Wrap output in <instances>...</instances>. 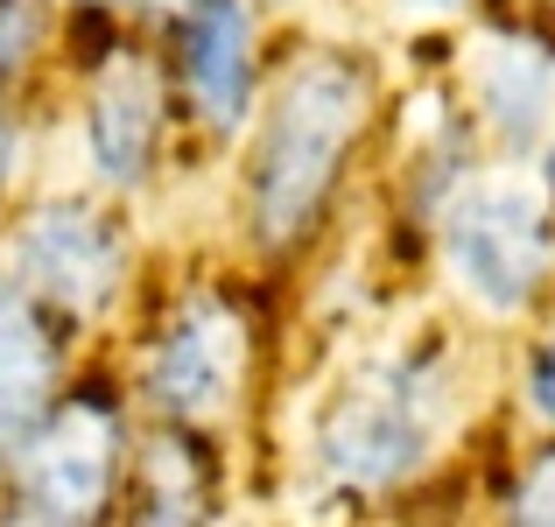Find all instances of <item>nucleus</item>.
Segmentation results:
<instances>
[{
    "mask_svg": "<svg viewBox=\"0 0 555 527\" xmlns=\"http://www.w3.org/2000/svg\"><path fill=\"white\" fill-rule=\"evenodd\" d=\"M366 120H373V70L352 50H310L288 64L282 92L268 99V120H260L254 176H246L260 246H296L324 218Z\"/></svg>",
    "mask_w": 555,
    "mask_h": 527,
    "instance_id": "1",
    "label": "nucleus"
},
{
    "mask_svg": "<svg viewBox=\"0 0 555 527\" xmlns=\"http://www.w3.org/2000/svg\"><path fill=\"white\" fill-rule=\"evenodd\" d=\"M450 422V351L408 345L366 359L317 415V464L352 492L408 486Z\"/></svg>",
    "mask_w": 555,
    "mask_h": 527,
    "instance_id": "2",
    "label": "nucleus"
},
{
    "mask_svg": "<svg viewBox=\"0 0 555 527\" xmlns=\"http://www.w3.org/2000/svg\"><path fill=\"white\" fill-rule=\"evenodd\" d=\"M436 246L486 317H520L555 282V204L528 169H464L436 197Z\"/></svg>",
    "mask_w": 555,
    "mask_h": 527,
    "instance_id": "3",
    "label": "nucleus"
},
{
    "mask_svg": "<svg viewBox=\"0 0 555 527\" xmlns=\"http://www.w3.org/2000/svg\"><path fill=\"white\" fill-rule=\"evenodd\" d=\"M120 478V408L106 394H70L42 415L22 450V520L14 527H92Z\"/></svg>",
    "mask_w": 555,
    "mask_h": 527,
    "instance_id": "4",
    "label": "nucleus"
},
{
    "mask_svg": "<svg viewBox=\"0 0 555 527\" xmlns=\"http://www.w3.org/2000/svg\"><path fill=\"white\" fill-rule=\"evenodd\" d=\"M246 359H254L246 317L232 310L225 296L197 288V296H183L177 310H169V324L155 331L149 359H141V394H149L169 422H211L240 401Z\"/></svg>",
    "mask_w": 555,
    "mask_h": 527,
    "instance_id": "5",
    "label": "nucleus"
},
{
    "mask_svg": "<svg viewBox=\"0 0 555 527\" xmlns=\"http://www.w3.org/2000/svg\"><path fill=\"white\" fill-rule=\"evenodd\" d=\"M14 282L64 317H99L127 282V232L113 211L78 197H56L28 211L14 240Z\"/></svg>",
    "mask_w": 555,
    "mask_h": 527,
    "instance_id": "6",
    "label": "nucleus"
},
{
    "mask_svg": "<svg viewBox=\"0 0 555 527\" xmlns=\"http://www.w3.org/2000/svg\"><path fill=\"white\" fill-rule=\"evenodd\" d=\"M177 70L204 127L240 134L254 113V8L246 0H190Z\"/></svg>",
    "mask_w": 555,
    "mask_h": 527,
    "instance_id": "7",
    "label": "nucleus"
},
{
    "mask_svg": "<svg viewBox=\"0 0 555 527\" xmlns=\"http://www.w3.org/2000/svg\"><path fill=\"white\" fill-rule=\"evenodd\" d=\"M155 141H163V78L141 56H113L92 85L85 106V155L106 190H134L155 169Z\"/></svg>",
    "mask_w": 555,
    "mask_h": 527,
    "instance_id": "8",
    "label": "nucleus"
},
{
    "mask_svg": "<svg viewBox=\"0 0 555 527\" xmlns=\"http://www.w3.org/2000/svg\"><path fill=\"white\" fill-rule=\"evenodd\" d=\"M472 92L486 127L506 141V149H542L548 127H555V42L542 36H486L472 50Z\"/></svg>",
    "mask_w": 555,
    "mask_h": 527,
    "instance_id": "9",
    "label": "nucleus"
},
{
    "mask_svg": "<svg viewBox=\"0 0 555 527\" xmlns=\"http://www.w3.org/2000/svg\"><path fill=\"white\" fill-rule=\"evenodd\" d=\"M50 387H56L50 317L22 282H0V458L28 450V436L50 415Z\"/></svg>",
    "mask_w": 555,
    "mask_h": 527,
    "instance_id": "10",
    "label": "nucleus"
},
{
    "mask_svg": "<svg viewBox=\"0 0 555 527\" xmlns=\"http://www.w3.org/2000/svg\"><path fill=\"white\" fill-rule=\"evenodd\" d=\"M211 520V478L190 436H155L141 450V506L127 527H204Z\"/></svg>",
    "mask_w": 555,
    "mask_h": 527,
    "instance_id": "11",
    "label": "nucleus"
},
{
    "mask_svg": "<svg viewBox=\"0 0 555 527\" xmlns=\"http://www.w3.org/2000/svg\"><path fill=\"white\" fill-rule=\"evenodd\" d=\"M506 527H555V444H542L514 472V492H506Z\"/></svg>",
    "mask_w": 555,
    "mask_h": 527,
    "instance_id": "12",
    "label": "nucleus"
},
{
    "mask_svg": "<svg viewBox=\"0 0 555 527\" xmlns=\"http://www.w3.org/2000/svg\"><path fill=\"white\" fill-rule=\"evenodd\" d=\"M42 36V8L36 0H0V70H14Z\"/></svg>",
    "mask_w": 555,
    "mask_h": 527,
    "instance_id": "13",
    "label": "nucleus"
},
{
    "mask_svg": "<svg viewBox=\"0 0 555 527\" xmlns=\"http://www.w3.org/2000/svg\"><path fill=\"white\" fill-rule=\"evenodd\" d=\"M528 408L555 429V338H542L528 351Z\"/></svg>",
    "mask_w": 555,
    "mask_h": 527,
    "instance_id": "14",
    "label": "nucleus"
},
{
    "mask_svg": "<svg viewBox=\"0 0 555 527\" xmlns=\"http://www.w3.org/2000/svg\"><path fill=\"white\" fill-rule=\"evenodd\" d=\"M8 176H14V120L0 113V190H8Z\"/></svg>",
    "mask_w": 555,
    "mask_h": 527,
    "instance_id": "15",
    "label": "nucleus"
},
{
    "mask_svg": "<svg viewBox=\"0 0 555 527\" xmlns=\"http://www.w3.org/2000/svg\"><path fill=\"white\" fill-rule=\"evenodd\" d=\"M99 8H155V14H177V22H183L190 0H99Z\"/></svg>",
    "mask_w": 555,
    "mask_h": 527,
    "instance_id": "16",
    "label": "nucleus"
},
{
    "mask_svg": "<svg viewBox=\"0 0 555 527\" xmlns=\"http://www.w3.org/2000/svg\"><path fill=\"white\" fill-rule=\"evenodd\" d=\"M534 183H542L548 204H555V141H542V169H534Z\"/></svg>",
    "mask_w": 555,
    "mask_h": 527,
    "instance_id": "17",
    "label": "nucleus"
},
{
    "mask_svg": "<svg viewBox=\"0 0 555 527\" xmlns=\"http://www.w3.org/2000/svg\"><path fill=\"white\" fill-rule=\"evenodd\" d=\"M401 8H415V14H457L464 0H401Z\"/></svg>",
    "mask_w": 555,
    "mask_h": 527,
    "instance_id": "18",
    "label": "nucleus"
}]
</instances>
